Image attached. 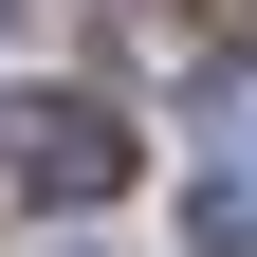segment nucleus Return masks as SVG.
Returning <instances> with one entry per match:
<instances>
[{
  "mask_svg": "<svg viewBox=\"0 0 257 257\" xmlns=\"http://www.w3.org/2000/svg\"><path fill=\"white\" fill-rule=\"evenodd\" d=\"M184 239H202V257H257V184H202V202H184Z\"/></svg>",
  "mask_w": 257,
  "mask_h": 257,
  "instance_id": "obj_2",
  "label": "nucleus"
},
{
  "mask_svg": "<svg viewBox=\"0 0 257 257\" xmlns=\"http://www.w3.org/2000/svg\"><path fill=\"white\" fill-rule=\"evenodd\" d=\"M128 166H147V128L110 92H0V202L92 220V202H128Z\"/></svg>",
  "mask_w": 257,
  "mask_h": 257,
  "instance_id": "obj_1",
  "label": "nucleus"
},
{
  "mask_svg": "<svg viewBox=\"0 0 257 257\" xmlns=\"http://www.w3.org/2000/svg\"><path fill=\"white\" fill-rule=\"evenodd\" d=\"M220 128H239V147H257V74H220Z\"/></svg>",
  "mask_w": 257,
  "mask_h": 257,
  "instance_id": "obj_3",
  "label": "nucleus"
}]
</instances>
